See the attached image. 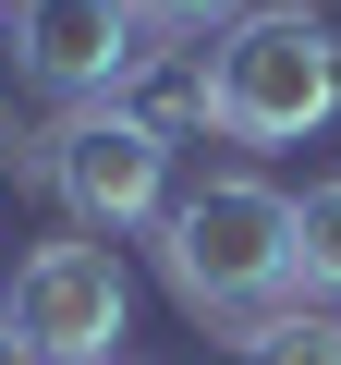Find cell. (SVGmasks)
<instances>
[{
  "instance_id": "obj_1",
  "label": "cell",
  "mask_w": 341,
  "mask_h": 365,
  "mask_svg": "<svg viewBox=\"0 0 341 365\" xmlns=\"http://www.w3.org/2000/svg\"><path fill=\"white\" fill-rule=\"evenodd\" d=\"M195 86H208V134L220 146H305L341 110V37L305 0H256V13H232L208 37Z\"/></svg>"
},
{
  "instance_id": "obj_2",
  "label": "cell",
  "mask_w": 341,
  "mask_h": 365,
  "mask_svg": "<svg viewBox=\"0 0 341 365\" xmlns=\"http://www.w3.org/2000/svg\"><path fill=\"white\" fill-rule=\"evenodd\" d=\"M25 182H49L73 232H158L170 220V134L122 98H86L37 134H0Z\"/></svg>"
},
{
  "instance_id": "obj_3",
  "label": "cell",
  "mask_w": 341,
  "mask_h": 365,
  "mask_svg": "<svg viewBox=\"0 0 341 365\" xmlns=\"http://www.w3.org/2000/svg\"><path fill=\"white\" fill-rule=\"evenodd\" d=\"M146 244H158V280L183 292L195 317H232V304H256V292L292 280V195L256 182V170H220V182H195Z\"/></svg>"
},
{
  "instance_id": "obj_4",
  "label": "cell",
  "mask_w": 341,
  "mask_h": 365,
  "mask_svg": "<svg viewBox=\"0 0 341 365\" xmlns=\"http://www.w3.org/2000/svg\"><path fill=\"white\" fill-rule=\"evenodd\" d=\"M0 317H13V341L37 365H110V341L134 317V280H122V256L98 232H61V244H37L13 268V304H0Z\"/></svg>"
},
{
  "instance_id": "obj_5",
  "label": "cell",
  "mask_w": 341,
  "mask_h": 365,
  "mask_svg": "<svg viewBox=\"0 0 341 365\" xmlns=\"http://www.w3.org/2000/svg\"><path fill=\"white\" fill-rule=\"evenodd\" d=\"M146 61H158V25L134 13V0H13V73L49 86L61 110L134 98Z\"/></svg>"
},
{
  "instance_id": "obj_6",
  "label": "cell",
  "mask_w": 341,
  "mask_h": 365,
  "mask_svg": "<svg viewBox=\"0 0 341 365\" xmlns=\"http://www.w3.org/2000/svg\"><path fill=\"white\" fill-rule=\"evenodd\" d=\"M292 292L341 317V182H305L292 195Z\"/></svg>"
},
{
  "instance_id": "obj_7",
  "label": "cell",
  "mask_w": 341,
  "mask_h": 365,
  "mask_svg": "<svg viewBox=\"0 0 341 365\" xmlns=\"http://www.w3.org/2000/svg\"><path fill=\"white\" fill-rule=\"evenodd\" d=\"M244 365H341V317L317 304V317H292V329H280L268 353H244Z\"/></svg>"
},
{
  "instance_id": "obj_8",
  "label": "cell",
  "mask_w": 341,
  "mask_h": 365,
  "mask_svg": "<svg viewBox=\"0 0 341 365\" xmlns=\"http://www.w3.org/2000/svg\"><path fill=\"white\" fill-rule=\"evenodd\" d=\"M134 13L158 25V37H208V25H232L244 0H134Z\"/></svg>"
},
{
  "instance_id": "obj_9",
  "label": "cell",
  "mask_w": 341,
  "mask_h": 365,
  "mask_svg": "<svg viewBox=\"0 0 341 365\" xmlns=\"http://www.w3.org/2000/svg\"><path fill=\"white\" fill-rule=\"evenodd\" d=\"M0 365H37V353H25V341H13V317H0Z\"/></svg>"
},
{
  "instance_id": "obj_10",
  "label": "cell",
  "mask_w": 341,
  "mask_h": 365,
  "mask_svg": "<svg viewBox=\"0 0 341 365\" xmlns=\"http://www.w3.org/2000/svg\"><path fill=\"white\" fill-rule=\"evenodd\" d=\"M0 13H13V0H0Z\"/></svg>"
},
{
  "instance_id": "obj_11",
  "label": "cell",
  "mask_w": 341,
  "mask_h": 365,
  "mask_svg": "<svg viewBox=\"0 0 341 365\" xmlns=\"http://www.w3.org/2000/svg\"><path fill=\"white\" fill-rule=\"evenodd\" d=\"M110 365H122V353H110Z\"/></svg>"
}]
</instances>
